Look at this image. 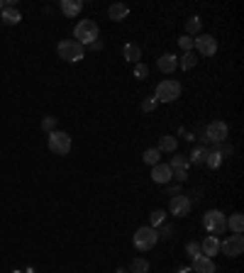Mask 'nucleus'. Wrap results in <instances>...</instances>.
Masks as SVG:
<instances>
[{"label": "nucleus", "instance_id": "nucleus-4", "mask_svg": "<svg viewBox=\"0 0 244 273\" xmlns=\"http://www.w3.org/2000/svg\"><path fill=\"white\" fill-rule=\"evenodd\" d=\"M179 95H181V83L174 81V78L161 81V83L156 86V93H154V98H156L159 103H174Z\"/></svg>", "mask_w": 244, "mask_h": 273}, {"label": "nucleus", "instance_id": "nucleus-6", "mask_svg": "<svg viewBox=\"0 0 244 273\" xmlns=\"http://www.w3.org/2000/svg\"><path fill=\"white\" fill-rule=\"evenodd\" d=\"M49 149L54 154H61V156H66V154L71 152V137L66 134V132H59V129H54L52 134H49Z\"/></svg>", "mask_w": 244, "mask_h": 273}, {"label": "nucleus", "instance_id": "nucleus-14", "mask_svg": "<svg viewBox=\"0 0 244 273\" xmlns=\"http://www.w3.org/2000/svg\"><path fill=\"white\" fill-rule=\"evenodd\" d=\"M200 251H203V256L213 259L215 254L220 251V239H217V237H213V234H210V237H205V239H203V244H200Z\"/></svg>", "mask_w": 244, "mask_h": 273}, {"label": "nucleus", "instance_id": "nucleus-31", "mask_svg": "<svg viewBox=\"0 0 244 273\" xmlns=\"http://www.w3.org/2000/svg\"><path fill=\"white\" fill-rule=\"evenodd\" d=\"M185 251H188V256H193V259L203 254V251H200V244H198V242H188V246H185Z\"/></svg>", "mask_w": 244, "mask_h": 273}, {"label": "nucleus", "instance_id": "nucleus-36", "mask_svg": "<svg viewBox=\"0 0 244 273\" xmlns=\"http://www.w3.org/2000/svg\"><path fill=\"white\" fill-rule=\"evenodd\" d=\"M179 273H193L190 269H179Z\"/></svg>", "mask_w": 244, "mask_h": 273}, {"label": "nucleus", "instance_id": "nucleus-32", "mask_svg": "<svg viewBox=\"0 0 244 273\" xmlns=\"http://www.w3.org/2000/svg\"><path fill=\"white\" fill-rule=\"evenodd\" d=\"M134 76H137V78H147V76H149V68H147L144 63H137V66H134Z\"/></svg>", "mask_w": 244, "mask_h": 273}, {"label": "nucleus", "instance_id": "nucleus-30", "mask_svg": "<svg viewBox=\"0 0 244 273\" xmlns=\"http://www.w3.org/2000/svg\"><path fill=\"white\" fill-rule=\"evenodd\" d=\"M42 129L52 134V132L57 129V117H44V120H42Z\"/></svg>", "mask_w": 244, "mask_h": 273}, {"label": "nucleus", "instance_id": "nucleus-16", "mask_svg": "<svg viewBox=\"0 0 244 273\" xmlns=\"http://www.w3.org/2000/svg\"><path fill=\"white\" fill-rule=\"evenodd\" d=\"M81 10H83V2L81 0H61V12L66 17H76Z\"/></svg>", "mask_w": 244, "mask_h": 273}, {"label": "nucleus", "instance_id": "nucleus-8", "mask_svg": "<svg viewBox=\"0 0 244 273\" xmlns=\"http://www.w3.org/2000/svg\"><path fill=\"white\" fill-rule=\"evenodd\" d=\"M220 251L225 254V256H240L244 251V237L242 234H232V237H227L225 242H220Z\"/></svg>", "mask_w": 244, "mask_h": 273}, {"label": "nucleus", "instance_id": "nucleus-10", "mask_svg": "<svg viewBox=\"0 0 244 273\" xmlns=\"http://www.w3.org/2000/svg\"><path fill=\"white\" fill-rule=\"evenodd\" d=\"M169 208H171V215L185 217V215H190V200L185 195H174L171 203H169Z\"/></svg>", "mask_w": 244, "mask_h": 273}, {"label": "nucleus", "instance_id": "nucleus-23", "mask_svg": "<svg viewBox=\"0 0 244 273\" xmlns=\"http://www.w3.org/2000/svg\"><path fill=\"white\" fill-rule=\"evenodd\" d=\"M149 271V261L147 259H132V273H147Z\"/></svg>", "mask_w": 244, "mask_h": 273}, {"label": "nucleus", "instance_id": "nucleus-28", "mask_svg": "<svg viewBox=\"0 0 244 273\" xmlns=\"http://www.w3.org/2000/svg\"><path fill=\"white\" fill-rule=\"evenodd\" d=\"M220 159H222V154H220V152H208L205 164H208L210 168H217V166H220Z\"/></svg>", "mask_w": 244, "mask_h": 273}, {"label": "nucleus", "instance_id": "nucleus-13", "mask_svg": "<svg viewBox=\"0 0 244 273\" xmlns=\"http://www.w3.org/2000/svg\"><path fill=\"white\" fill-rule=\"evenodd\" d=\"M193 273H215V264L213 259H208V256H195L193 259Z\"/></svg>", "mask_w": 244, "mask_h": 273}, {"label": "nucleus", "instance_id": "nucleus-34", "mask_svg": "<svg viewBox=\"0 0 244 273\" xmlns=\"http://www.w3.org/2000/svg\"><path fill=\"white\" fill-rule=\"evenodd\" d=\"M174 178H176V181H185V178H188V168H176V171H174Z\"/></svg>", "mask_w": 244, "mask_h": 273}, {"label": "nucleus", "instance_id": "nucleus-21", "mask_svg": "<svg viewBox=\"0 0 244 273\" xmlns=\"http://www.w3.org/2000/svg\"><path fill=\"white\" fill-rule=\"evenodd\" d=\"M195 63H198V54H195V52H185V54H183V59H181V68L190 71V68H193Z\"/></svg>", "mask_w": 244, "mask_h": 273}, {"label": "nucleus", "instance_id": "nucleus-17", "mask_svg": "<svg viewBox=\"0 0 244 273\" xmlns=\"http://www.w3.org/2000/svg\"><path fill=\"white\" fill-rule=\"evenodd\" d=\"M108 15H110V20H113V22H120V20H124V17L129 15V7H127L124 2H115V5H110Z\"/></svg>", "mask_w": 244, "mask_h": 273}, {"label": "nucleus", "instance_id": "nucleus-2", "mask_svg": "<svg viewBox=\"0 0 244 273\" xmlns=\"http://www.w3.org/2000/svg\"><path fill=\"white\" fill-rule=\"evenodd\" d=\"M159 244V232H156V227H139L137 232H134V246L139 249V251H149Z\"/></svg>", "mask_w": 244, "mask_h": 273}, {"label": "nucleus", "instance_id": "nucleus-20", "mask_svg": "<svg viewBox=\"0 0 244 273\" xmlns=\"http://www.w3.org/2000/svg\"><path fill=\"white\" fill-rule=\"evenodd\" d=\"M227 227H230L235 234H242V232H244V215H242V213H235L232 217H230Z\"/></svg>", "mask_w": 244, "mask_h": 273}, {"label": "nucleus", "instance_id": "nucleus-29", "mask_svg": "<svg viewBox=\"0 0 244 273\" xmlns=\"http://www.w3.org/2000/svg\"><path fill=\"white\" fill-rule=\"evenodd\" d=\"M156 105H159V100H156L154 95H149V98L142 103V112H154V110H156Z\"/></svg>", "mask_w": 244, "mask_h": 273}, {"label": "nucleus", "instance_id": "nucleus-18", "mask_svg": "<svg viewBox=\"0 0 244 273\" xmlns=\"http://www.w3.org/2000/svg\"><path fill=\"white\" fill-rule=\"evenodd\" d=\"M124 59L132 61V63H139V59H142V49L137 47V44H124Z\"/></svg>", "mask_w": 244, "mask_h": 273}, {"label": "nucleus", "instance_id": "nucleus-37", "mask_svg": "<svg viewBox=\"0 0 244 273\" xmlns=\"http://www.w3.org/2000/svg\"><path fill=\"white\" fill-rule=\"evenodd\" d=\"M2 7H5V2H2V0H0V12H2Z\"/></svg>", "mask_w": 244, "mask_h": 273}, {"label": "nucleus", "instance_id": "nucleus-25", "mask_svg": "<svg viewBox=\"0 0 244 273\" xmlns=\"http://www.w3.org/2000/svg\"><path fill=\"white\" fill-rule=\"evenodd\" d=\"M171 171H176V168H188V156H181V154H176L174 159H171Z\"/></svg>", "mask_w": 244, "mask_h": 273}, {"label": "nucleus", "instance_id": "nucleus-22", "mask_svg": "<svg viewBox=\"0 0 244 273\" xmlns=\"http://www.w3.org/2000/svg\"><path fill=\"white\" fill-rule=\"evenodd\" d=\"M208 152H210V149H205V147H198V149L193 152V156L188 159V164H203V161L208 159Z\"/></svg>", "mask_w": 244, "mask_h": 273}, {"label": "nucleus", "instance_id": "nucleus-19", "mask_svg": "<svg viewBox=\"0 0 244 273\" xmlns=\"http://www.w3.org/2000/svg\"><path fill=\"white\" fill-rule=\"evenodd\" d=\"M176 147H179L176 137H171V134L159 137V152H176Z\"/></svg>", "mask_w": 244, "mask_h": 273}, {"label": "nucleus", "instance_id": "nucleus-15", "mask_svg": "<svg viewBox=\"0 0 244 273\" xmlns=\"http://www.w3.org/2000/svg\"><path fill=\"white\" fill-rule=\"evenodd\" d=\"M156 66H159V71H161V73H174V71H176V66H179V61H176L174 54H164V56H159Z\"/></svg>", "mask_w": 244, "mask_h": 273}, {"label": "nucleus", "instance_id": "nucleus-7", "mask_svg": "<svg viewBox=\"0 0 244 273\" xmlns=\"http://www.w3.org/2000/svg\"><path fill=\"white\" fill-rule=\"evenodd\" d=\"M193 47L198 49L200 56H215L217 52V39L213 34H198V39H193Z\"/></svg>", "mask_w": 244, "mask_h": 273}, {"label": "nucleus", "instance_id": "nucleus-12", "mask_svg": "<svg viewBox=\"0 0 244 273\" xmlns=\"http://www.w3.org/2000/svg\"><path fill=\"white\" fill-rule=\"evenodd\" d=\"M20 20H22V15H20V10H17L15 5H5V7H2L0 22H5V25H17Z\"/></svg>", "mask_w": 244, "mask_h": 273}, {"label": "nucleus", "instance_id": "nucleus-35", "mask_svg": "<svg viewBox=\"0 0 244 273\" xmlns=\"http://www.w3.org/2000/svg\"><path fill=\"white\" fill-rule=\"evenodd\" d=\"M91 49H95V52H100V49H103V42H100V39H95V42H93V44H91Z\"/></svg>", "mask_w": 244, "mask_h": 273}, {"label": "nucleus", "instance_id": "nucleus-11", "mask_svg": "<svg viewBox=\"0 0 244 273\" xmlns=\"http://www.w3.org/2000/svg\"><path fill=\"white\" fill-rule=\"evenodd\" d=\"M171 178H174V171H171L169 164H156L152 168V181L154 183H169Z\"/></svg>", "mask_w": 244, "mask_h": 273}, {"label": "nucleus", "instance_id": "nucleus-5", "mask_svg": "<svg viewBox=\"0 0 244 273\" xmlns=\"http://www.w3.org/2000/svg\"><path fill=\"white\" fill-rule=\"evenodd\" d=\"M203 227L215 237V234H220V232L227 229V217L220 213V210H208V213L203 215Z\"/></svg>", "mask_w": 244, "mask_h": 273}, {"label": "nucleus", "instance_id": "nucleus-9", "mask_svg": "<svg viewBox=\"0 0 244 273\" xmlns=\"http://www.w3.org/2000/svg\"><path fill=\"white\" fill-rule=\"evenodd\" d=\"M227 134H230V127L225 124V122H210L208 127H205V137L210 139V142H215V144H222L225 139H227Z\"/></svg>", "mask_w": 244, "mask_h": 273}, {"label": "nucleus", "instance_id": "nucleus-38", "mask_svg": "<svg viewBox=\"0 0 244 273\" xmlns=\"http://www.w3.org/2000/svg\"><path fill=\"white\" fill-rule=\"evenodd\" d=\"M0 25H2V22H0Z\"/></svg>", "mask_w": 244, "mask_h": 273}, {"label": "nucleus", "instance_id": "nucleus-3", "mask_svg": "<svg viewBox=\"0 0 244 273\" xmlns=\"http://www.w3.org/2000/svg\"><path fill=\"white\" fill-rule=\"evenodd\" d=\"M73 34H76V42H78L81 47H86V44H93V42L98 39L100 30H98V25H95L93 20H81V22L76 25Z\"/></svg>", "mask_w": 244, "mask_h": 273}, {"label": "nucleus", "instance_id": "nucleus-27", "mask_svg": "<svg viewBox=\"0 0 244 273\" xmlns=\"http://www.w3.org/2000/svg\"><path fill=\"white\" fill-rule=\"evenodd\" d=\"M164 217H166L164 210H154V213L149 215V227H159V224L164 222Z\"/></svg>", "mask_w": 244, "mask_h": 273}, {"label": "nucleus", "instance_id": "nucleus-33", "mask_svg": "<svg viewBox=\"0 0 244 273\" xmlns=\"http://www.w3.org/2000/svg\"><path fill=\"white\" fill-rule=\"evenodd\" d=\"M179 44H181L185 52H190V47H193V39H190V37L185 34V37H181V39H179Z\"/></svg>", "mask_w": 244, "mask_h": 273}, {"label": "nucleus", "instance_id": "nucleus-1", "mask_svg": "<svg viewBox=\"0 0 244 273\" xmlns=\"http://www.w3.org/2000/svg\"><path fill=\"white\" fill-rule=\"evenodd\" d=\"M59 56L63 61H68V63H76V61L83 59V54H86V47H81L76 39H63L59 42Z\"/></svg>", "mask_w": 244, "mask_h": 273}, {"label": "nucleus", "instance_id": "nucleus-24", "mask_svg": "<svg viewBox=\"0 0 244 273\" xmlns=\"http://www.w3.org/2000/svg\"><path fill=\"white\" fill-rule=\"evenodd\" d=\"M159 156H161V152H159V149H147L142 159H144V164H149V166H156V164H159Z\"/></svg>", "mask_w": 244, "mask_h": 273}, {"label": "nucleus", "instance_id": "nucleus-26", "mask_svg": "<svg viewBox=\"0 0 244 273\" xmlns=\"http://www.w3.org/2000/svg\"><path fill=\"white\" fill-rule=\"evenodd\" d=\"M185 32H188V37H190V34H198V32H200V17H190V20L185 22Z\"/></svg>", "mask_w": 244, "mask_h": 273}]
</instances>
